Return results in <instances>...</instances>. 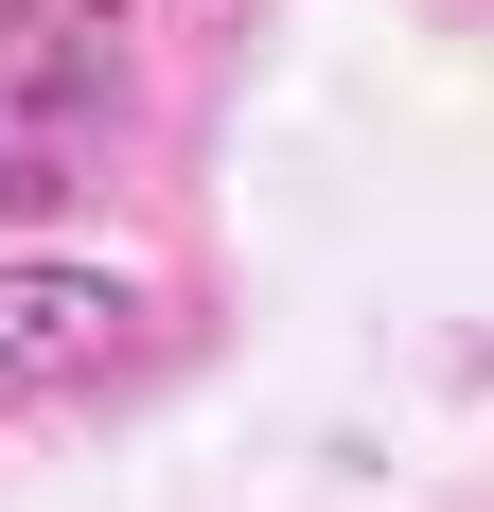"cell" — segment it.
I'll use <instances>...</instances> for the list:
<instances>
[{"label":"cell","instance_id":"6da1fadb","mask_svg":"<svg viewBox=\"0 0 494 512\" xmlns=\"http://www.w3.org/2000/svg\"><path fill=\"white\" fill-rule=\"evenodd\" d=\"M124 106V0H0V212H53Z\"/></svg>","mask_w":494,"mask_h":512},{"label":"cell","instance_id":"7a4b0ae2","mask_svg":"<svg viewBox=\"0 0 494 512\" xmlns=\"http://www.w3.org/2000/svg\"><path fill=\"white\" fill-rule=\"evenodd\" d=\"M142 336V283H106V265H53V248H0V424L71 407L89 371H124Z\"/></svg>","mask_w":494,"mask_h":512}]
</instances>
